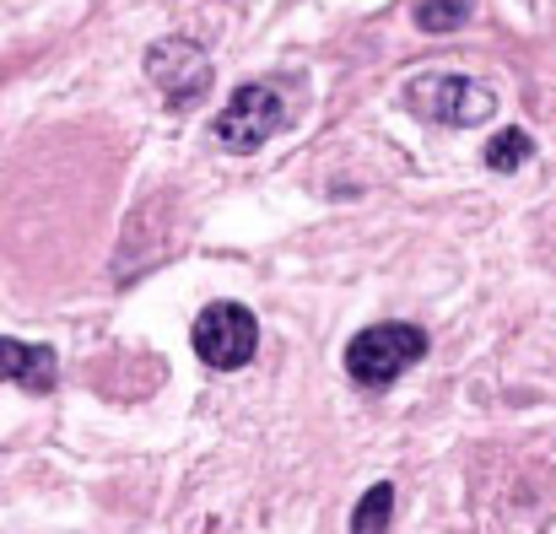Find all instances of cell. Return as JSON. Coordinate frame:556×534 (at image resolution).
<instances>
[{
    "mask_svg": "<svg viewBox=\"0 0 556 534\" xmlns=\"http://www.w3.org/2000/svg\"><path fill=\"white\" fill-rule=\"evenodd\" d=\"M405 109L427 125H448V130H476L497 114V92L476 76H459V71H432V76H416L405 87Z\"/></svg>",
    "mask_w": 556,
    "mask_h": 534,
    "instance_id": "obj_1",
    "label": "cell"
},
{
    "mask_svg": "<svg viewBox=\"0 0 556 534\" xmlns=\"http://www.w3.org/2000/svg\"><path fill=\"white\" fill-rule=\"evenodd\" d=\"M421 356H427V330H421V325L383 319V325H368V330L352 335L346 372H352V383H363V389H389V383L405 378Z\"/></svg>",
    "mask_w": 556,
    "mask_h": 534,
    "instance_id": "obj_2",
    "label": "cell"
},
{
    "mask_svg": "<svg viewBox=\"0 0 556 534\" xmlns=\"http://www.w3.org/2000/svg\"><path fill=\"white\" fill-rule=\"evenodd\" d=\"M281 125H287V103H281V92H276V87H265V81H243V87L222 103V114H216L211 136L222 141V152L249 157V152H260Z\"/></svg>",
    "mask_w": 556,
    "mask_h": 534,
    "instance_id": "obj_3",
    "label": "cell"
},
{
    "mask_svg": "<svg viewBox=\"0 0 556 534\" xmlns=\"http://www.w3.org/2000/svg\"><path fill=\"white\" fill-rule=\"evenodd\" d=\"M189 341H194V356H200L205 367L238 372V367H249L254 352H260V319H254L243 303H211V308H200Z\"/></svg>",
    "mask_w": 556,
    "mask_h": 534,
    "instance_id": "obj_4",
    "label": "cell"
},
{
    "mask_svg": "<svg viewBox=\"0 0 556 534\" xmlns=\"http://www.w3.org/2000/svg\"><path fill=\"white\" fill-rule=\"evenodd\" d=\"M147 76L157 81V92H163V103H168L174 114L205 103V92H211V60H205V49H194L189 38L152 43V49H147Z\"/></svg>",
    "mask_w": 556,
    "mask_h": 534,
    "instance_id": "obj_5",
    "label": "cell"
},
{
    "mask_svg": "<svg viewBox=\"0 0 556 534\" xmlns=\"http://www.w3.org/2000/svg\"><path fill=\"white\" fill-rule=\"evenodd\" d=\"M54 378H60V361L49 346H27V341L0 335V383H22L27 394H49Z\"/></svg>",
    "mask_w": 556,
    "mask_h": 534,
    "instance_id": "obj_6",
    "label": "cell"
},
{
    "mask_svg": "<svg viewBox=\"0 0 556 534\" xmlns=\"http://www.w3.org/2000/svg\"><path fill=\"white\" fill-rule=\"evenodd\" d=\"M394 524V481H372L352 508V534H389Z\"/></svg>",
    "mask_w": 556,
    "mask_h": 534,
    "instance_id": "obj_7",
    "label": "cell"
},
{
    "mask_svg": "<svg viewBox=\"0 0 556 534\" xmlns=\"http://www.w3.org/2000/svg\"><path fill=\"white\" fill-rule=\"evenodd\" d=\"M535 157V141L514 125V130H497L492 141H486V152H481V163L492 168V174H514V168H525Z\"/></svg>",
    "mask_w": 556,
    "mask_h": 534,
    "instance_id": "obj_8",
    "label": "cell"
},
{
    "mask_svg": "<svg viewBox=\"0 0 556 534\" xmlns=\"http://www.w3.org/2000/svg\"><path fill=\"white\" fill-rule=\"evenodd\" d=\"M470 22V0H421L416 5V27L421 33H454Z\"/></svg>",
    "mask_w": 556,
    "mask_h": 534,
    "instance_id": "obj_9",
    "label": "cell"
}]
</instances>
